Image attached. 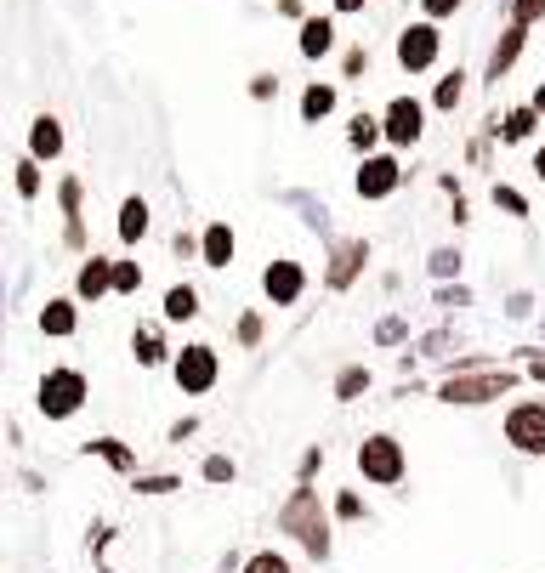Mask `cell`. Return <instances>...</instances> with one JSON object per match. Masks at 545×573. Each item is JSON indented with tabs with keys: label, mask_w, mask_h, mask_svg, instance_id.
<instances>
[{
	"label": "cell",
	"mask_w": 545,
	"mask_h": 573,
	"mask_svg": "<svg viewBox=\"0 0 545 573\" xmlns=\"http://www.w3.org/2000/svg\"><path fill=\"white\" fill-rule=\"evenodd\" d=\"M517 52H523V23H511L506 40L494 46V57H489V80H500V74H506L511 63H517Z\"/></svg>",
	"instance_id": "cell-16"
},
{
	"label": "cell",
	"mask_w": 545,
	"mask_h": 573,
	"mask_svg": "<svg viewBox=\"0 0 545 573\" xmlns=\"http://www.w3.org/2000/svg\"><path fill=\"white\" fill-rule=\"evenodd\" d=\"M460 97H466V74H449V80H438V97H432V103H438V108H455L460 103Z\"/></svg>",
	"instance_id": "cell-25"
},
{
	"label": "cell",
	"mask_w": 545,
	"mask_h": 573,
	"mask_svg": "<svg viewBox=\"0 0 545 573\" xmlns=\"http://www.w3.org/2000/svg\"><path fill=\"white\" fill-rule=\"evenodd\" d=\"M540 18H545V0H517V23H523V29L540 23Z\"/></svg>",
	"instance_id": "cell-32"
},
{
	"label": "cell",
	"mask_w": 545,
	"mask_h": 573,
	"mask_svg": "<svg viewBox=\"0 0 545 573\" xmlns=\"http://www.w3.org/2000/svg\"><path fill=\"white\" fill-rule=\"evenodd\" d=\"M438 46H443L438 23H409L404 35H398V63H404L409 74H421V69L438 63Z\"/></svg>",
	"instance_id": "cell-6"
},
{
	"label": "cell",
	"mask_w": 545,
	"mask_h": 573,
	"mask_svg": "<svg viewBox=\"0 0 545 573\" xmlns=\"http://www.w3.org/2000/svg\"><path fill=\"white\" fill-rule=\"evenodd\" d=\"M364 386H370V369H347V375L335 381V392H341V398H358Z\"/></svg>",
	"instance_id": "cell-29"
},
{
	"label": "cell",
	"mask_w": 545,
	"mask_h": 573,
	"mask_svg": "<svg viewBox=\"0 0 545 573\" xmlns=\"http://www.w3.org/2000/svg\"><path fill=\"white\" fill-rule=\"evenodd\" d=\"M358 6H364V0H335V12H358Z\"/></svg>",
	"instance_id": "cell-38"
},
{
	"label": "cell",
	"mask_w": 545,
	"mask_h": 573,
	"mask_svg": "<svg viewBox=\"0 0 545 573\" xmlns=\"http://www.w3.org/2000/svg\"><path fill=\"white\" fill-rule=\"evenodd\" d=\"M233 250H239V239H233L228 222H211V227H205V239H199V256H205V267H228Z\"/></svg>",
	"instance_id": "cell-12"
},
{
	"label": "cell",
	"mask_w": 545,
	"mask_h": 573,
	"mask_svg": "<svg viewBox=\"0 0 545 573\" xmlns=\"http://www.w3.org/2000/svg\"><path fill=\"white\" fill-rule=\"evenodd\" d=\"M494 205H506L511 216H528V205H523V193L517 188H494Z\"/></svg>",
	"instance_id": "cell-31"
},
{
	"label": "cell",
	"mask_w": 545,
	"mask_h": 573,
	"mask_svg": "<svg viewBox=\"0 0 545 573\" xmlns=\"http://www.w3.org/2000/svg\"><path fill=\"white\" fill-rule=\"evenodd\" d=\"M86 454H97V460H108L114 471H137V454L125 449V443H114V437H97V443H86Z\"/></svg>",
	"instance_id": "cell-18"
},
{
	"label": "cell",
	"mask_w": 545,
	"mask_h": 573,
	"mask_svg": "<svg viewBox=\"0 0 545 573\" xmlns=\"http://www.w3.org/2000/svg\"><path fill=\"white\" fill-rule=\"evenodd\" d=\"M114 290H120V296H137V290H142V267H137V261H114Z\"/></svg>",
	"instance_id": "cell-24"
},
{
	"label": "cell",
	"mask_w": 545,
	"mask_h": 573,
	"mask_svg": "<svg viewBox=\"0 0 545 573\" xmlns=\"http://www.w3.org/2000/svg\"><path fill=\"white\" fill-rule=\"evenodd\" d=\"M239 341H245V347H256V341H262V318H245V324H239Z\"/></svg>",
	"instance_id": "cell-36"
},
{
	"label": "cell",
	"mask_w": 545,
	"mask_h": 573,
	"mask_svg": "<svg viewBox=\"0 0 545 573\" xmlns=\"http://www.w3.org/2000/svg\"><path fill=\"white\" fill-rule=\"evenodd\" d=\"M500 392H511V375H466V381L438 386L443 403H489V398H500Z\"/></svg>",
	"instance_id": "cell-8"
},
{
	"label": "cell",
	"mask_w": 545,
	"mask_h": 573,
	"mask_svg": "<svg viewBox=\"0 0 545 573\" xmlns=\"http://www.w3.org/2000/svg\"><path fill=\"white\" fill-rule=\"evenodd\" d=\"M335 517H364V500H358V494H341V500H335Z\"/></svg>",
	"instance_id": "cell-34"
},
{
	"label": "cell",
	"mask_w": 545,
	"mask_h": 573,
	"mask_svg": "<svg viewBox=\"0 0 545 573\" xmlns=\"http://www.w3.org/2000/svg\"><path fill=\"white\" fill-rule=\"evenodd\" d=\"M534 120H540V108H511L506 125H500V137H506V142H523L528 131H534Z\"/></svg>",
	"instance_id": "cell-23"
},
{
	"label": "cell",
	"mask_w": 545,
	"mask_h": 573,
	"mask_svg": "<svg viewBox=\"0 0 545 573\" xmlns=\"http://www.w3.org/2000/svg\"><path fill=\"white\" fill-rule=\"evenodd\" d=\"M137 488L142 494H171V488H182L176 477H137Z\"/></svg>",
	"instance_id": "cell-33"
},
{
	"label": "cell",
	"mask_w": 545,
	"mask_h": 573,
	"mask_svg": "<svg viewBox=\"0 0 545 573\" xmlns=\"http://www.w3.org/2000/svg\"><path fill=\"white\" fill-rule=\"evenodd\" d=\"M165 318H171V324L199 318V290L194 284H171V290H165Z\"/></svg>",
	"instance_id": "cell-15"
},
{
	"label": "cell",
	"mask_w": 545,
	"mask_h": 573,
	"mask_svg": "<svg viewBox=\"0 0 545 573\" xmlns=\"http://www.w3.org/2000/svg\"><path fill=\"white\" fill-rule=\"evenodd\" d=\"M426 108L415 103V97H392V108H387V142L392 148H409V142H421V131H426Z\"/></svg>",
	"instance_id": "cell-7"
},
{
	"label": "cell",
	"mask_w": 545,
	"mask_h": 573,
	"mask_svg": "<svg viewBox=\"0 0 545 573\" xmlns=\"http://www.w3.org/2000/svg\"><path fill=\"white\" fill-rule=\"evenodd\" d=\"M176 386L188 392V398H199V392H211L216 375H222V364H216V347H182L176 352V364H171Z\"/></svg>",
	"instance_id": "cell-4"
},
{
	"label": "cell",
	"mask_w": 545,
	"mask_h": 573,
	"mask_svg": "<svg viewBox=\"0 0 545 573\" xmlns=\"http://www.w3.org/2000/svg\"><path fill=\"white\" fill-rule=\"evenodd\" d=\"M29 154H35V159H57V154H63V125H57L52 114H40V120L29 125Z\"/></svg>",
	"instance_id": "cell-13"
},
{
	"label": "cell",
	"mask_w": 545,
	"mask_h": 573,
	"mask_svg": "<svg viewBox=\"0 0 545 573\" xmlns=\"http://www.w3.org/2000/svg\"><path fill=\"white\" fill-rule=\"evenodd\" d=\"M534 108H540V114H545V86H540V91H534Z\"/></svg>",
	"instance_id": "cell-40"
},
{
	"label": "cell",
	"mask_w": 545,
	"mask_h": 573,
	"mask_svg": "<svg viewBox=\"0 0 545 573\" xmlns=\"http://www.w3.org/2000/svg\"><path fill=\"white\" fill-rule=\"evenodd\" d=\"M392 188H398V159L392 154H375V159L358 165V193H364V199H387Z\"/></svg>",
	"instance_id": "cell-10"
},
{
	"label": "cell",
	"mask_w": 545,
	"mask_h": 573,
	"mask_svg": "<svg viewBox=\"0 0 545 573\" xmlns=\"http://www.w3.org/2000/svg\"><path fill=\"white\" fill-rule=\"evenodd\" d=\"M534 176H540V182H545V148H540V154H534Z\"/></svg>",
	"instance_id": "cell-39"
},
{
	"label": "cell",
	"mask_w": 545,
	"mask_h": 573,
	"mask_svg": "<svg viewBox=\"0 0 545 573\" xmlns=\"http://www.w3.org/2000/svg\"><path fill=\"white\" fill-rule=\"evenodd\" d=\"M74 290H80V301H103L108 290H114V261L91 256L86 267H80V278H74Z\"/></svg>",
	"instance_id": "cell-11"
},
{
	"label": "cell",
	"mask_w": 545,
	"mask_h": 573,
	"mask_svg": "<svg viewBox=\"0 0 545 573\" xmlns=\"http://www.w3.org/2000/svg\"><path fill=\"white\" fill-rule=\"evenodd\" d=\"M364 256H370V250H364V244H352V250H347V256H341V267H335V284H347V278H352V267H358V261H364Z\"/></svg>",
	"instance_id": "cell-30"
},
{
	"label": "cell",
	"mask_w": 545,
	"mask_h": 573,
	"mask_svg": "<svg viewBox=\"0 0 545 573\" xmlns=\"http://www.w3.org/2000/svg\"><path fill=\"white\" fill-rule=\"evenodd\" d=\"M131 352H137V364H165V341H159V330H137V341H131Z\"/></svg>",
	"instance_id": "cell-21"
},
{
	"label": "cell",
	"mask_w": 545,
	"mask_h": 573,
	"mask_svg": "<svg viewBox=\"0 0 545 573\" xmlns=\"http://www.w3.org/2000/svg\"><path fill=\"white\" fill-rule=\"evenodd\" d=\"M245 573H290V562H284L279 551H256V556L245 562Z\"/></svg>",
	"instance_id": "cell-27"
},
{
	"label": "cell",
	"mask_w": 545,
	"mask_h": 573,
	"mask_svg": "<svg viewBox=\"0 0 545 573\" xmlns=\"http://www.w3.org/2000/svg\"><path fill=\"white\" fill-rule=\"evenodd\" d=\"M40 415L46 420H69L80 403H86V375L80 369H52L46 381H40Z\"/></svg>",
	"instance_id": "cell-3"
},
{
	"label": "cell",
	"mask_w": 545,
	"mask_h": 573,
	"mask_svg": "<svg viewBox=\"0 0 545 573\" xmlns=\"http://www.w3.org/2000/svg\"><path fill=\"white\" fill-rule=\"evenodd\" d=\"M233 477H239V466H233L228 454H211V460H205V483H233Z\"/></svg>",
	"instance_id": "cell-28"
},
{
	"label": "cell",
	"mask_w": 545,
	"mask_h": 573,
	"mask_svg": "<svg viewBox=\"0 0 545 573\" xmlns=\"http://www.w3.org/2000/svg\"><path fill=\"white\" fill-rule=\"evenodd\" d=\"M142 233H148V205H142V199H125L120 205V239L137 244Z\"/></svg>",
	"instance_id": "cell-19"
},
{
	"label": "cell",
	"mask_w": 545,
	"mask_h": 573,
	"mask_svg": "<svg viewBox=\"0 0 545 573\" xmlns=\"http://www.w3.org/2000/svg\"><path fill=\"white\" fill-rule=\"evenodd\" d=\"M301 284H307V278H301L296 261H273V267L262 273V290H267V301H273V307H296Z\"/></svg>",
	"instance_id": "cell-9"
},
{
	"label": "cell",
	"mask_w": 545,
	"mask_h": 573,
	"mask_svg": "<svg viewBox=\"0 0 545 573\" xmlns=\"http://www.w3.org/2000/svg\"><path fill=\"white\" fill-rule=\"evenodd\" d=\"M347 137H352V148H375V142L387 137V125L375 120V114H358V120H352V131H347Z\"/></svg>",
	"instance_id": "cell-22"
},
{
	"label": "cell",
	"mask_w": 545,
	"mask_h": 573,
	"mask_svg": "<svg viewBox=\"0 0 545 573\" xmlns=\"http://www.w3.org/2000/svg\"><path fill=\"white\" fill-rule=\"evenodd\" d=\"M273 91H279V80H273V74H256V86H250V97H273Z\"/></svg>",
	"instance_id": "cell-37"
},
{
	"label": "cell",
	"mask_w": 545,
	"mask_h": 573,
	"mask_svg": "<svg viewBox=\"0 0 545 573\" xmlns=\"http://www.w3.org/2000/svg\"><path fill=\"white\" fill-rule=\"evenodd\" d=\"M279 528L284 534H296L301 545H307V556H330V522H324V505H318V494L307 483L290 494V505H284V517H279Z\"/></svg>",
	"instance_id": "cell-1"
},
{
	"label": "cell",
	"mask_w": 545,
	"mask_h": 573,
	"mask_svg": "<svg viewBox=\"0 0 545 573\" xmlns=\"http://www.w3.org/2000/svg\"><path fill=\"white\" fill-rule=\"evenodd\" d=\"M18 193H23V199H35V193H40V159L35 154L18 159Z\"/></svg>",
	"instance_id": "cell-26"
},
{
	"label": "cell",
	"mask_w": 545,
	"mask_h": 573,
	"mask_svg": "<svg viewBox=\"0 0 545 573\" xmlns=\"http://www.w3.org/2000/svg\"><path fill=\"white\" fill-rule=\"evenodd\" d=\"M74 324H80V318H74V301H46V307H40V330L46 335H74Z\"/></svg>",
	"instance_id": "cell-17"
},
{
	"label": "cell",
	"mask_w": 545,
	"mask_h": 573,
	"mask_svg": "<svg viewBox=\"0 0 545 573\" xmlns=\"http://www.w3.org/2000/svg\"><path fill=\"white\" fill-rule=\"evenodd\" d=\"M335 52V23L330 18H307L301 23V57H324Z\"/></svg>",
	"instance_id": "cell-14"
},
{
	"label": "cell",
	"mask_w": 545,
	"mask_h": 573,
	"mask_svg": "<svg viewBox=\"0 0 545 573\" xmlns=\"http://www.w3.org/2000/svg\"><path fill=\"white\" fill-rule=\"evenodd\" d=\"M506 443L517 454H545V403H517V409H511Z\"/></svg>",
	"instance_id": "cell-5"
},
{
	"label": "cell",
	"mask_w": 545,
	"mask_h": 573,
	"mask_svg": "<svg viewBox=\"0 0 545 573\" xmlns=\"http://www.w3.org/2000/svg\"><path fill=\"white\" fill-rule=\"evenodd\" d=\"M421 6H426V18L438 23V18H449V12H455L460 0H421Z\"/></svg>",
	"instance_id": "cell-35"
},
{
	"label": "cell",
	"mask_w": 545,
	"mask_h": 573,
	"mask_svg": "<svg viewBox=\"0 0 545 573\" xmlns=\"http://www.w3.org/2000/svg\"><path fill=\"white\" fill-rule=\"evenodd\" d=\"M358 471H364V483H375V488H392V483H404V471H409V460H404V443L398 437H364L358 443Z\"/></svg>",
	"instance_id": "cell-2"
},
{
	"label": "cell",
	"mask_w": 545,
	"mask_h": 573,
	"mask_svg": "<svg viewBox=\"0 0 545 573\" xmlns=\"http://www.w3.org/2000/svg\"><path fill=\"white\" fill-rule=\"evenodd\" d=\"M335 108V86H307L301 91V120H324Z\"/></svg>",
	"instance_id": "cell-20"
}]
</instances>
